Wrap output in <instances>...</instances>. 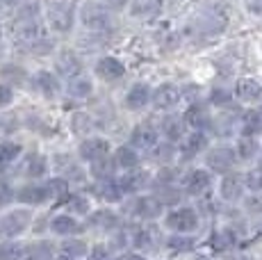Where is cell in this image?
<instances>
[{"instance_id":"obj_1","label":"cell","mask_w":262,"mask_h":260,"mask_svg":"<svg viewBox=\"0 0 262 260\" xmlns=\"http://www.w3.org/2000/svg\"><path fill=\"white\" fill-rule=\"evenodd\" d=\"M12 41L25 51H32V48L46 44V30L37 16V5H32V7L28 5L16 14L12 23Z\"/></svg>"},{"instance_id":"obj_2","label":"cell","mask_w":262,"mask_h":260,"mask_svg":"<svg viewBox=\"0 0 262 260\" xmlns=\"http://www.w3.org/2000/svg\"><path fill=\"white\" fill-rule=\"evenodd\" d=\"M80 21L82 26L94 34H107L114 30V16L112 9L105 7L103 3H87L80 9Z\"/></svg>"},{"instance_id":"obj_3","label":"cell","mask_w":262,"mask_h":260,"mask_svg":"<svg viewBox=\"0 0 262 260\" xmlns=\"http://www.w3.org/2000/svg\"><path fill=\"white\" fill-rule=\"evenodd\" d=\"M125 214L133 219H139V222H153L162 214L164 210V203L160 201L155 194H137L133 197L128 203L123 206Z\"/></svg>"},{"instance_id":"obj_4","label":"cell","mask_w":262,"mask_h":260,"mask_svg":"<svg viewBox=\"0 0 262 260\" xmlns=\"http://www.w3.org/2000/svg\"><path fill=\"white\" fill-rule=\"evenodd\" d=\"M34 219V212L30 208H16L9 210L0 217V240L9 242V240H16L18 235H23L30 228Z\"/></svg>"},{"instance_id":"obj_5","label":"cell","mask_w":262,"mask_h":260,"mask_svg":"<svg viewBox=\"0 0 262 260\" xmlns=\"http://www.w3.org/2000/svg\"><path fill=\"white\" fill-rule=\"evenodd\" d=\"M46 21L50 30H55V32H59V34L69 32L75 21L73 0H50L48 9H46Z\"/></svg>"},{"instance_id":"obj_6","label":"cell","mask_w":262,"mask_h":260,"mask_svg":"<svg viewBox=\"0 0 262 260\" xmlns=\"http://www.w3.org/2000/svg\"><path fill=\"white\" fill-rule=\"evenodd\" d=\"M164 226L173 233L189 235L191 231H196V226H199V212L189 206L173 208V210H169L167 217H164Z\"/></svg>"},{"instance_id":"obj_7","label":"cell","mask_w":262,"mask_h":260,"mask_svg":"<svg viewBox=\"0 0 262 260\" xmlns=\"http://www.w3.org/2000/svg\"><path fill=\"white\" fill-rule=\"evenodd\" d=\"M110 151H112V146H110V142L105 137H87V139H82L78 146L80 160L87 164H94V162H98V160L107 158Z\"/></svg>"},{"instance_id":"obj_8","label":"cell","mask_w":262,"mask_h":260,"mask_svg":"<svg viewBox=\"0 0 262 260\" xmlns=\"http://www.w3.org/2000/svg\"><path fill=\"white\" fill-rule=\"evenodd\" d=\"M30 87H32L37 94H41L43 98H55V96H59V92H62L59 76L57 73H50V71L32 73V76H30Z\"/></svg>"},{"instance_id":"obj_9","label":"cell","mask_w":262,"mask_h":260,"mask_svg":"<svg viewBox=\"0 0 262 260\" xmlns=\"http://www.w3.org/2000/svg\"><path fill=\"white\" fill-rule=\"evenodd\" d=\"M235 162H237V153L228 146H216L208 153V158H205L208 169L214 174H230V169L235 167Z\"/></svg>"},{"instance_id":"obj_10","label":"cell","mask_w":262,"mask_h":260,"mask_svg":"<svg viewBox=\"0 0 262 260\" xmlns=\"http://www.w3.org/2000/svg\"><path fill=\"white\" fill-rule=\"evenodd\" d=\"M160 144V133L148 123H142L130 133V146L139 153H150Z\"/></svg>"},{"instance_id":"obj_11","label":"cell","mask_w":262,"mask_h":260,"mask_svg":"<svg viewBox=\"0 0 262 260\" xmlns=\"http://www.w3.org/2000/svg\"><path fill=\"white\" fill-rule=\"evenodd\" d=\"M212 185V176L205 169H191L183 178V192L189 197H203Z\"/></svg>"},{"instance_id":"obj_12","label":"cell","mask_w":262,"mask_h":260,"mask_svg":"<svg viewBox=\"0 0 262 260\" xmlns=\"http://www.w3.org/2000/svg\"><path fill=\"white\" fill-rule=\"evenodd\" d=\"M130 237H133V249H139V251H155L160 244L164 242L160 237V231L155 226H139L135 231H130Z\"/></svg>"},{"instance_id":"obj_13","label":"cell","mask_w":262,"mask_h":260,"mask_svg":"<svg viewBox=\"0 0 262 260\" xmlns=\"http://www.w3.org/2000/svg\"><path fill=\"white\" fill-rule=\"evenodd\" d=\"M96 76L100 80H105V82H117L125 76V64L121 62V59L112 57V55H105V57H100L98 62H96L94 67Z\"/></svg>"},{"instance_id":"obj_14","label":"cell","mask_w":262,"mask_h":260,"mask_svg":"<svg viewBox=\"0 0 262 260\" xmlns=\"http://www.w3.org/2000/svg\"><path fill=\"white\" fill-rule=\"evenodd\" d=\"M244 189H246V178L242 176V174L230 171V174H226V176L221 178L219 194H221V199H224V201L237 203L242 199V194H244Z\"/></svg>"},{"instance_id":"obj_15","label":"cell","mask_w":262,"mask_h":260,"mask_svg":"<svg viewBox=\"0 0 262 260\" xmlns=\"http://www.w3.org/2000/svg\"><path fill=\"white\" fill-rule=\"evenodd\" d=\"M208 148V135L201 133V130H194V133L185 135L178 144V153L183 160H191Z\"/></svg>"},{"instance_id":"obj_16","label":"cell","mask_w":262,"mask_h":260,"mask_svg":"<svg viewBox=\"0 0 262 260\" xmlns=\"http://www.w3.org/2000/svg\"><path fill=\"white\" fill-rule=\"evenodd\" d=\"M148 103H153V89H150L146 82L133 84L123 98V105L130 110V112H142Z\"/></svg>"},{"instance_id":"obj_17","label":"cell","mask_w":262,"mask_h":260,"mask_svg":"<svg viewBox=\"0 0 262 260\" xmlns=\"http://www.w3.org/2000/svg\"><path fill=\"white\" fill-rule=\"evenodd\" d=\"M180 98H183V94H180V89L176 87V84H160L158 89L153 92V105L155 110H162V112H171L173 107H178Z\"/></svg>"},{"instance_id":"obj_18","label":"cell","mask_w":262,"mask_h":260,"mask_svg":"<svg viewBox=\"0 0 262 260\" xmlns=\"http://www.w3.org/2000/svg\"><path fill=\"white\" fill-rule=\"evenodd\" d=\"M50 231L55 235H62V237H75L84 231V224L73 214H55L50 219Z\"/></svg>"},{"instance_id":"obj_19","label":"cell","mask_w":262,"mask_h":260,"mask_svg":"<svg viewBox=\"0 0 262 260\" xmlns=\"http://www.w3.org/2000/svg\"><path fill=\"white\" fill-rule=\"evenodd\" d=\"M55 69H57V76L73 80V78L82 76V59H80L73 51H64V53L57 55V59H55Z\"/></svg>"},{"instance_id":"obj_20","label":"cell","mask_w":262,"mask_h":260,"mask_svg":"<svg viewBox=\"0 0 262 260\" xmlns=\"http://www.w3.org/2000/svg\"><path fill=\"white\" fill-rule=\"evenodd\" d=\"M119 224H121V217L110 208L92 210L87 217V226L98 228V231H105V233H112L114 228H119Z\"/></svg>"},{"instance_id":"obj_21","label":"cell","mask_w":262,"mask_h":260,"mask_svg":"<svg viewBox=\"0 0 262 260\" xmlns=\"http://www.w3.org/2000/svg\"><path fill=\"white\" fill-rule=\"evenodd\" d=\"M55 174H57V178H64L67 183L69 181H84V176H87V171L69 156L55 158Z\"/></svg>"},{"instance_id":"obj_22","label":"cell","mask_w":262,"mask_h":260,"mask_svg":"<svg viewBox=\"0 0 262 260\" xmlns=\"http://www.w3.org/2000/svg\"><path fill=\"white\" fill-rule=\"evenodd\" d=\"M119 185L123 187L125 197H128V194H135V197H137L142 189L150 187V174H146V171H125L123 176H119Z\"/></svg>"},{"instance_id":"obj_23","label":"cell","mask_w":262,"mask_h":260,"mask_svg":"<svg viewBox=\"0 0 262 260\" xmlns=\"http://www.w3.org/2000/svg\"><path fill=\"white\" fill-rule=\"evenodd\" d=\"M235 96L242 103H258L262 101V84L253 78H242L235 82Z\"/></svg>"},{"instance_id":"obj_24","label":"cell","mask_w":262,"mask_h":260,"mask_svg":"<svg viewBox=\"0 0 262 260\" xmlns=\"http://www.w3.org/2000/svg\"><path fill=\"white\" fill-rule=\"evenodd\" d=\"M185 126H187L185 117H178V114H167V117L160 121V133H162L164 139H169V142L173 144V142H178V139L185 137Z\"/></svg>"},{"instance_id":"obj_25","label":"cell","mask_w":262,"mask_h":260,"mask_svg":"<svg viewBox=\"0 0 262 260\" xmlns=\"http://www.w3.org/2000/svg\"><path fill=\"white\" fill-rule=\"evenodd\" d=\"M48 171V160L41 156V153H30V156L23 158L21 162V174L25 178H32V181H37V178L46 176Z\"/></svg>"},{"instance_id":"obj_26","label":"cell","mask_w":262,"mask_h":260,"mask_svg":"<svg viewBox=\"0 0 262 260\" xmlns=\"http://www.w3.org/2000/svg\"><path fill=\"white\" fill-rule=\"evenodd\" d=\"M185 121H187V126H189V128L201 130V133H203L205 128L212 126L214 119L210 117L208 107H205L203 103H194V105H191V107L187 110V112H185Z\"/></svg>"},{"instance_id":"obj_27","label":"cell","mask_w":262,"mask_h":260,"mask_svg":"<svg viewBox=\"0 0 262 260\" xmlns=\"http://www.w3.org/2000/svg\"><path fill=\"white\" fill-rule=\"evenodd\" d=\"M94 192H96V197L107 203H119L125 199V192L119 185V178H112V181H105V183H96Z\"/></svg>"},{"instance_id":"obj_28","label":"cell","mask_w":262,"mask_h":260,"mask_svg":"<svg viewBox=\"0 0 262 260\" xmlns=\"http://www.w3.org/2000/svg\"><path fill=\"white\" fill-rule=\"evenodd\" d=\"M117 171H119V167H117V160H114V156H107V158L98 160V162L89 164V174L96 178V183L112 181Z\"/></svg>"},{"instance_id":"obj_29","label":"cell","mask_w":262,"mask_h":260,"mask_svg":"<svg viewBox=\"0 0 262 260\" xmlns=\"http://www.w3.org/2000/svg\"><path fill=\"white\" fill-rule=\"evenodd\" d=\"M142 153L139 151H135L133 146H121V148H117L114 151V160H117V167L119 169H123V174L125 171H135V169L139 167V162H142Z\"/></svg>"},{"instance_id":"obj_30","label":"cell","mask_w":262,"mask_h":260,"mask_svg":"<svg viewBox=\"0 0 262 260\" xmlns=\"http://www.w3.org/2000/svg\"><path fill=\"white\" fill-rule=\"evenodd\" d=\"M210 242H212V249L216 253H226L237 244V235H235L233 228H219V231L212 233V240H210Z\"/></svg>"},{"instance_id":"obj_31","label":"cell","mask_w":262,"mask_h":260,"mask_svg":"<svg viewBox=\"0 0 262 260\" xmlns=\"http://www.w3.org/2000/svg\"><path fill=\"white\" fill-rule=\"evenodd\" d=\"M87 242L82 240H75V237H67V242H62L59 247V258L62 260H78L87 256Z\"/></svg>"},{"instance_id":"obj_32","label":"cell","mask_w":262,"mask_h":260,"mask_svg":"<svg viewBox=\"0 0 262 260\" xmlns=\"http://www.w3.org/2000/svg\"><path fill=\"white\" fill-rule=\"evenodd\" d=\"M23 153V146L16 142H3L0 144V171H7L9 167H14L18 158Z\"/></svg>"},{"instance_id":"obj_33","label":"cell","mask_w":262,"mask_h":260,"mask_svg":"<svg viewBox=\"0 0 262 260\" xmlns=\"http://www.w3.org/2000/svg\"><path fill=\"white\" fill-rule=\"evenodd\" d=\"M164 247L169 249L171 253H187L196 247V240L191 235H183V233H173L164 240Z\"/></svg>"},{"instance_id":"obj_34","label":"cell","mask_w":262,"mask_h":260,"mask_svg":"<svg viewBox=\"0 0 262 260\" xmlns=\"http://www.w3.org/2000/svg\"><path fill=\"white\" fill-rule=\"evenodd\" d=\"M67 92L73 98H87L94 94V82L87 76H78L73 80H67Z\"/></svg>"},{"instance_id":"obj_35","label":"cell","mask_w":262,"mask_h":260,"mask_svg":"<svg viewBox=\"0 0 262 260\" xmlns=\"http://www.w3.org/2000/svg\"><path fill=\"white\" fill-rule=\"evenodd\" d=\"M30 253V247L28 244H21V242H3L0 244V260H23L25 256Z\"/></svg>"},{"instance_id":"obj_36","label":"cell","mask_w":262,"mask_h":260,"mask_svg":"<svg viewBox=\"0 0 262 260\" xmlns=\"http://www.w3.org/2000/svg\"><path fill=\"white\" fill-rule=\"evenodd\" d=\"M235 153H237V160H244V162H249V160H253L255 153H258V142H255L253 137H246V135H242V137L237 139Z\"/></svg>"},{"instance_id":"obj_37","label":"cell","mask_w":262,"mask_h":260,"mask_svg":"<svg viewBox=\"0 0 262 260\" xmlns=\"http://www.w3.org/2000/svg\"><path fill=\"white\" fill-rule=\"evenodd\" d=\"M162 9V0H137L135 3V7H133V16H155V14Z\"/></svg>"},{"instance_id":"obj_38","label":"cell","mask_w":262,"mask_h":260,"mask_svg":"<svg viewBox=\"0 0 262 260\" xmlns=\"http://www.w3.org/2000/svg\"><path fill=\"white\" fill-rule=\"evenodd\" d=\"M242 133L246 137H253L255 133H262V112H249L242 117Z\"/></svg>"},{"instance_id":"obj_39","label":"cell","mask_w":262,"mask_h":260,"mask_svg":"<svg viewBox=\"0 0 262 260\" xmlns=\"http://www.w3.org/2000/svg\"><path fill=\"white\" fill-rule=\"evenodd\" d=\"M64 206H67L69 212H75V214L92 212V210H89V199H84L82 194H67V197H64Z\"/></svg>"},{"instance_id":"obj_40","label":"cell","mask_w":262,"mask_h":260,"mask_svg":"<svg viewBox=\"0 0 262 260\" xmlns=\"http://www.w3.org/2000/svg\"><path fill=\"white\" fill-rule=\"evenodd\" d=\"M55 258V247L53 244H34L30 247V253L23 260H53Z\"/></svg>"},{"instance_id":"obj_41","label":"cell","mask_w":262,"mask_h":260,"mask_svg":"<svg viewBox=\"0 0 262 260\" xmlns=\"http://www.w3.org/2000/svg\"><path fill=\"white\" fill-rule=\"evenodd\" d=\"M173 156H176V146L171 142H160L158 146L150 151V158H153L155 162H162V164H167Z\"/></svg>"},{"instance_id":"obj_42","label":"cell","mask_w":262,"mask_h":260,"mask_svg":"<svg viewBox=\"0 0 262 260\" xmlns=\"http://www.w3.org/2000/svg\"><path fill=\"white\" fill-rule=\"evenodd\" d=\"M16 201V189L12 187V183L5 181V178H0V210L7 208L9 203Z\"/></svg>"},{"instance_id":"obj_43","label":"cell","mask_w":262,"mask_h":260,"mask_svg":"<svg viewBox=\"0 0 262 260\" xmlns=\"http://www.w3.org/2000/svg\"><path fill=\"white\" fill-rule=\"evenodd\" d=\"M89 260H119L114 258L112 249L105 247V244H96V247L89 249Z\"/></svg>"},{"instance_id":"obj_44","label":"cell","mask_w":262,"mask_h":260,"mask_svg":"<svg viewBox=\"0 0 262 260\" xmlns=\"http://www.w3.org/2000/svg\"><path fill=\"white\" fill-rule=\"evenodd\" d=\"M244 208L253 214H262V192H253L244 199Z\"/></svg>"},{"instance_id":"obj_45","label":"cell","mask_w":262,"mask_h":260,"mask_svg":"<svg viewBox=\"0 0 262 260\" xmlns=\"http://www.w3.org/2000/svg\"><path fill=\"white\" fill-rule=\"evenodd\" d=\"M246 187L251 189V192H262V169H255V171L246 174Z\"/></svg>"},{"instance_id":"obj_46","label":"cell","mask_w":262,"mask_h":260,"mask_svg":"<svg viewBox=\"0 0 262 260\" xmlns=\"http://www.w3.org/2000/svg\"><path fill=\"white\" fill-rule=\"evenodd\" d=\"M12 98H14L12 87H9V84H5V82H0V110L7 107V105L12 103Z\"/></svg>"},{"instance_id":"obj_47","label":"cell","mask_w":262,"mask_h":260,"mask_svg":"<svg viewBox=\"0 0 262 260\" xmlns=\"http://www.w3.org/2000/svg\"><path fill=\"white\" fill-rule=\"evenodd\" d=\"M212 103L214 105H226V103H230V96L224 92V89H216V92H212Z\"/></svg>"},{"instance_id":"obj_48","label":"cell","mask_w":262,"mask_h":260,"mask_svg":"<svg viewBox=\"0 0 262 260\" xmlns=\"http://www.w3.org/2000/svg\"><path fill=\"white\" fill-rule=\"evenodd\" d=\"M246 3V9H249L251 14H262V0H244Z\"/></svg>"},{"instance_id":"obj_49","label":"cell","mask_w":262,"mask_h":260,"mask_svg":"<svg viewBox=\"0 0 262 260\" xmlns=\"http://www.w3.org/2000/svg\"><path fill=\"white\" fill-rule=\"evenodd\" d=\"M119 260H148L144 256V253H139V251H128V253H121Z\"/></svg>"},{"instance_id":"obj_50","label":"cell","mask_w":262,"mask_h":260,"mask_svg":"<svg viewBox=\"0 0 262 260\" xmlns=\"http://www.w3.org/2000/svg\"><path fill=\"white\" fill-rule=\"evenodd\" d=\"M130 0H105V7H110V9H121L123 7V5H128Z\"/></svg>"},{"instance_id":"obj_51","label":"cell","mask_w":262,"mask_h":260,"mask_svg":"<svg viewBox=\"0 0 262 260\" xmlns=\"http://www.w3.org/2000/svg\"><path fill=\"white\" fill-rule=\"evenodd\" d=\"M191 260H210L208 256H196V258H191Z\"/></svg>"},{"instance_id":"obj_52","label":"cell","mask_w":262,"mask_h":260,"mask_svg":"<svg viewBox=\"0 0 262 260\" xmlns=\"http://www.w3.org/2000/svg\"><path fill=\"white\" fill-rule=\"evenodd\" d=\"M228 260H244V258H242V256H239V258H228Z\"/></svg>"},{"instance_id":"obj_53","label":"cell","mask_w":262,"mask_h":260,"mask_svg":"<svg viewBox=\"0 0 262 260\" xmlns=\"http://www.w3.org/2000/svg\"><path fill=\"white\" fill-rule=\"evenodd\" d=\"M260 169H262V158H260Z\"/></svg>"},{"instance_id":"obj_54","label":"cell","mask_w":262,"mask_h":260,"mask_svg":"<svg viewBox=\"0 0 262 260\" xmlns=\"http://www.w3.org/2000/svg\"><path fill=\"white\" fill-rule=\"evenodd\" d=\"M0 32H3V30H0Z\"/></svg>"}]
</instances>
